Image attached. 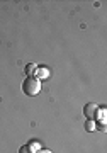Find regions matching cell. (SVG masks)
I'll list each match as a JSON object with an SVG mask.
<instances>
[{
	"instance_id": "6da1fadb",
	"label": "cell",
	"mask_w": 107,
	"mask_h": 153,
	"mask_svg": "<svg viewBox=\"0 0 107 153\" xmlns=\"http://www.w3.org/2000/svg\"><path fill=\"white\" fill-rule=\"evenodd\" d=\"M22 90L26 95H38L39 90H41V82H39L38 78H34V76H27L24 83H22Z\"/></svg>"
},
{
	"instance_id": "7a4b0ae2",
	"label": "cell",
	"mask_w": 107,
	"mask_h": 153,
	"mask_svg": "<svg viewBox=\"0 0 107 153\" xmlns=\"http://www.w3.org/2000/svg\"><path fill=\"white\" fill-rule=\"evenodd\" d=\"M83 114H85L87 119L94 121L97 117V114H99V105H97L95 102H88V104H85V107H83Z\"/></svg>"
},
{
	"instance_id": "3957f363",
	"label": "cell",
	"mask_w": 107,
	"mask_h": 153,
	"mask_svg": "<svg viewBox=\"0 0 107 153\" xmlns=\"http://www.w3.org/2000/svg\"><path fill=\"white\" fill-rule=\"evenodd\" d=\"M19 153H34V148L31 145H24V146L19 148Z\"/></svg>"
},
{
	"instance_id": "277c9868",
	"label": "cell",
	"mask_w": 107,
	"mask_h": 153,
	"mask_svg": "<svg viewBox=\"0 0 107 153\" xmlns=\"http://www.w3.org/2000/svg\"><path fill=\"white\" fill-rule=\"evenodd\" d=\"M85 129L87 131H94V129H95V123H94V121H87V124H85Z\"/></svg>"
},
{
	"instance_id": "5b68a950",
	"label": "cell",
	"mask_w": 107,
	"mask_h": 153,
	"mask_svg": "<svg viewBox=\"0 0 107 153\" xmlns=\"http://www.w3.org/2000/svg\"><path fill=\"white\" fill-rule=\"evenodd\" d=\"M46 68H38V71H36V73H38V76H48V73H46Z\"/></svg>"
},
{
	"instance_id": "8992f818",
	"label": "cell",
	"mask_w": 107,
	"mask_h": 153,
	"mask_svg": "<svg viewBox=\"0 0 107 153\" xmlns=\"http://www.w3.org/2000/svg\"><path fill=\"white\" fill-rule=\"evenodd\" d=\"M34 68H36L34 65H27V66H26V71H27V75H29V73H34V71H32Z\"/></svg>"
},
{
	"instance_id": "52a82bcc",
	"label": "cell",
	"mask_w": 107,
	"mask_h": 153,
	"mask_svg": "<svg viewBox=\"0 0 107 153\" xmlns=\"http://www.w3.org/2000/svg\"><path fill=\"white\" fill-rule=\"evenodd\" d=\"M36 153H53V152H49V150H38Z\"/></svg>"
}]
</instances>
